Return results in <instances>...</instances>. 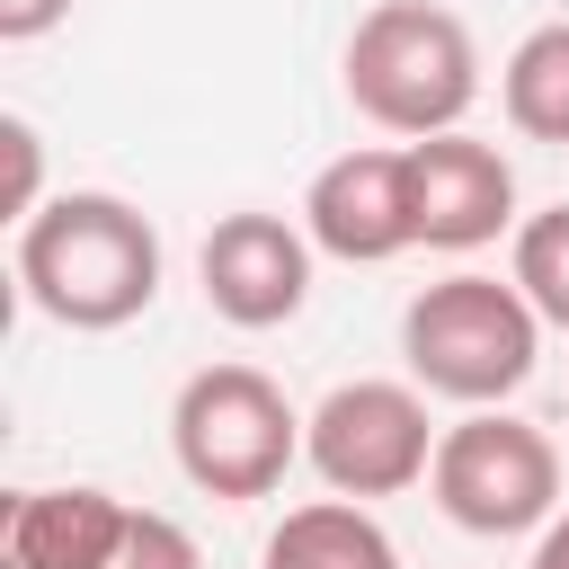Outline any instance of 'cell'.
<instances>
[{
	"mask_svg": "<svg viewBox=\"0 0 569 569\" xmlns=\"http://www.w3.org/2000/svg\"><path fill=\"white\" fill-rule=\"evenodd\" d=\"M18 284L53 329H124L160 302V231L107 187L44 196V213L18 222Z\"/></svg>",
	"mask_w": 569,
	"mask_h": 569,
	"instance_id": "cell-1",
	"label": "cell"
},
{
	"mask_svg": "<svg viewBox=\"0 0 569 569\" xmlns=\"http://www.w3.org/2000/svg\"><path fill=\"white\" fill-rule=\"evenodd\" d=\"M347 98L365 124H382L400 142L462 133V116L480 98V44L436 0H382L347 36Z\"/></svg>",
	"mask_w": 569,
	"mask_h": 569,
	"instance_id": "cell-2",
	"label": "cell"
},
{
	"mask_svg": "<svg viewBox=\"0 0 569 569\" xmlns=\"http://www.w3.org/2000/svg\"><path fill=\"white\" fill-rule=\"evenodd\" d=\"M400 356H409V382L436 391V400H462V409H498L533 382L542 365V311L516 293V276H445V284H418L409 311H400Z\"/></svg>",
	"mask_w": 569,
	"mask_h": 569,
	"instance_id": "cell-3",
	"label": "cell"
},
{
	"mask_svg": "<svg viewBox=\"0 0 569 569\" xmlns=\"http://www.w3.org/2000/svg\"><path fill=\"white\" fill-rule=\"evenodd\" d=\"M169 453L204 498H276L302 462V409L258 365H204L169 400Z\"/></svg>",
	"mask_w": 569,
	"mask_h": 569,
	"instance_id": "cell-4",
	"label": "cell"
},
{
	"mask_svg": "<svg viewBox=\"0 0 569 569\" xmlns=\"http://www.w3.org/2000/svg\"><path fill=\"white\" fill-rule=\"evenodd\" d=\"M427 489H436V507H445L462 533H480V542L542 533V525L560 516V445H551L533 418L471 409V418L445 427Z\"/></svg>",
	"mask_w": 569,
	"mask_h": 569,
	"instance_id": "cell-5",
	"label": "cell"
},
{
	"mask_svg": "<svg viewBox=\"0 0 569 569\" xmlns=\"http://www.w3.org/2000/svg\"><path fill=\"white\" fill-rule=\"evenodd\" d=\"M436 445L445 427L427 418V391L418 382H382V373H356L338 382L311 418H302V462L329 480V498H400L436 471Z\"/></svg>",
	"mask_w": 569,
	"mask_h": 569,
	"instance_id": "cell-6",
	"label": "cell"
},
{
	"mask_svg": "<svg viewBox=\"0 0 569 569\" xmlns=\"http://www.w3.org/2000/svg\"><path fill=\"white\" fill-rule=\"evenodd\" d=\"M204 302L231 329H284L311 302V231L284 213H222L196 249Z\"/></svg>",
	"mask_w": 569,
	"mask_h": 569,
	"instance_id": "cell-7",
	"label": "cell"
},
{
	"mask_svg": "<svg viewBox=\"0 0 569 569\" xmlns=\"http://www.w3.org/2000/svg\"><path fill=\"white\" fill-rule=\"evenodd\" d=\"M400 151H409L418 249L471 258V249H489L516 222V169H507L498 142H480V133H427V142H400Z\"/></svg>",
	"mask_w": 569,
	"mask_h": 569,
	"instance_id": "cell-8",
	"label": "cell"
},
{
	"mask_svg": "<svg viewBox=\"0 0 569 569\" xmlns=\"http://www.w3.org/2000/svg\"><path fill=\"white\" fill-rule=\"evenodd\" d=\"M302 231H311V249H329V258H347V267H382V258L418 249L409 151H382V142L338 151V160L311 178V196H302Z\"/></svg>",
	"mask_w": 569,
	"mask_h": 569,
	"instance_id": "cell-9",
	"label": "cell"
},
{
	"mask_svg": "<svg viewBox=\"0 0 569 569\" xmlns=\"http://www.w3.org/2000/svg\"><path fill=\"white\" fill-rule=\"evenodd\" d=\"M124 525H133V507L116 489H89V480L18 489L0 516V569H107Z\"/></svg>",
	"mask_w": 569,
	"mask_h": 569,
	"instance_id": "cell-10",
	"label": "cell"
},
{
	"mask_svg": "<svg viewBox=\"0 0 569 569\" xmlns=\"http://www.w3.org/2000/svg\"><path fill=\"white\" fill-rule=\"evenodd\" d=\"M267 569H400V551L356 498H311L267 533Z\"/></svg>",
	"mask_w": 569,
	"mask_h": 569,
	"instance_id": "cell-11",
	"label": "cell"
},
{
	"mask_svg": "<svg viewBox=\"0 0 569 569\" xmlns=\"http://www.w3.org/2000/svg\"><path fill=\"white\" fill-rule=\"evenodd\" d=\"M498 107H507V124H516L525 142H569V18L533 27V36L507 53Z\"/></svg>",
	"mask_w": 569,
	"mask_h": 569,
	"instance_id": "cell-12",
	"label": "cell"
},
{
	"mask_svg": "<svg viewBox=\"0 0 569 569\" xmlns=\"http://www.w3.org/2000/svg\"><path fill=\"white\" fill-rule=\"evenodd\" d=\"M516 293L542 311V329H569V204L516 222Z\"/></svg>",
	"mask_w": 569,
	"mask_h": 569,
	"instance_id": "cell-13",
	"label": "cell"
},
{
	"mask_svg": "<svg viewBox=\"0 0 569 569\" xmlns=\"http://www.w3.org/2000/svg\"><path fill=\"white\" fill-rule=\"evenodd\" d=\"M107 569H204V551H196V533H187L178 516L133 507V525H124V542H116Z\"/></svg>",
	"mask_w": 569,
	"mask_h": 569,
	"instance_id": "cell-14",
	"label": "cell"
},
{
	"mask_svg": "<svg viewBox=\"0 0 569 569\" xmlns=\"http://www.w3.org/2000/svg\"><path fill=\"white\" fill-rule=\"evenodd\" d=\"M0 151H9V213L27 222V213H44V142H36V124L27 116H0Z\"/></svg>",
	"mask_w": 569,
	"mask_h": 569,
	"instance_id": "cell-15",
	"label": "cell"
},
{
	"mask_svg": "<svg viewBox=\"0 0 569 569\" xmlns=\"http://www.w3.org/2000/svg\"><path fill=\"white\" fill-rule=\"evenodd\" d=\"M71 18V0H0V44H36Z\"/></svg>",
	"mask_w": 569,
	"mask_h": 569,
	"instance_id": "cell-16",
	"label": "cell"
},
{
	"mask_svg": "<svg viewBox=\"0 0 569 569\" xmlns=\"http://www.w3.org/2000/svg\"><path fill=\"white\" fill-rule=\"evenodd\" d=\"M525 569H569V507H560V516L533 533V560H525Z\"/></svg>",
	"mask_w": 569,
	"mask_h": 569,
	"instance_id": "cell-17",
	"label": "cell"
}]
</instances>
